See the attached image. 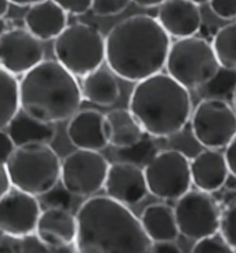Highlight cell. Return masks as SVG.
<instances>
[{"instance_id": "f35d334b", "label": "cell", "mask_w": 236, "mask_h": 253, "mask_svg": "<svg viewBox=\"0 0 236 253\" xmlns=\"http://www.w3.org/2000/svg\"><path fill=\"white\" fill-rule=\"evenodd\" d=\"M38 1H41V0H10L11 4H15V6H21V7H29L38 3Z\"/></svg>"}, {"instance_id": "d590c367", "label": "cell", "mask_w": 236, "mask_h": 253, "mask_svg": "<svg viewBox=\"0 0 236 253\" xmlns=\"http://www.w3.org/2000/svg\"><path fill=\"white\" fill-rule=\"evenodd\" d=\"M151 253H182V251L176 244V241H164V242H154Z\"/></svg>"}, {"instance_id": "30bf717a", "label": "cell", "mask_w": 236, "mask_h": 253, "mask_svg": "<svg viewBox=\"0 0 236 253\" xmlns=\"http://www.w3.org/2000/svg\"><path fill=\"white\" fill-rule=\"evenodd\" d=\"M109 165L98 151L76 150L61 162V183L69 194L91 198L104 188Z\"/></svg>"}, {"instance_id": "d6a6232c", "label": "cell", "mask_w": 236, "mask_h": 253, "mask_svg": "<svg viewBox=\"0 0 236 253\" xmlns=\"http://www.w3.org/2000/svg\"><path fill=\"white\" fill-rule=\"evenodd\" d=\"M55 3L68 14L81 15L91 10L93 0H54Z\"/></svg>"}, {"instance_id": "ab89813d", "label": "cell", "mask_w": 236, "mask_h": 253, "mask_svg": "<svg viewBox=\"0 0 236 253\" xmlns=\"http://www.w3.org/2000/svg\"><path fill=\"white\" fill-rule=\"evenodd\" d=\"M228 191H236V177L230 174L227 181H225V185H224Z\"/></svg>"}, {"instance_id": "ac0fdd59", "label": "cell", "mask_w": 236, "mask_h": 253, "mask_svg": "<svg viewBox=\"0 0 236 253\" xmlns=\"http://www.w3.org/2000/svg\"><path fill=\"white\" fill-rule=\"evenodd\" d=\"M24 24L40 42L54 41L68 27V13L54 0H41L29 6L24 15Z\"/></svg>"}, {"instance_id": "7402d4cb", "label": "cell", "mask_w": 236, "mask_h": 253, "mask_svg": "<svg viewBox=\"0 0 236 253\" xmlns=\"http://www.w3.org/2000/svg\"><path fill=\"white\" fill-rule=\"evenodd\" d=\"M105 127L108 143L119 150L133 147L145 136V131L134 115L130 110L123 108L109 111L105 115Z\"/></svg>"}, {"instance_id": "3957f363", "label": "cell", "mask_w": 236, "mask_h": 253, "mask_svg": "<svg viewBox=\"0 0 236 253\" xmlns=\"http://www.w3.org/2000/svg\"><path fill=\"white\" fill-rule=\"evenodd\" d=\"M128 110L145 134L155 138H166L182 131L194 112L189 90L164 72L135 84Z\"/></svg>"}, {"instance_id": "6da1fadb", "label": "cell", "mask_w": 236, "mask_h": 253, "mask_svg": "<svg viewBox=\"0 0 236 253\" xmlns=\"http://www.w3.org/2000/svg\"><path fill=\"white\" fill-rule=\"evenodd\" d=\"M171 41L148 14H135L118 22L105 36L108 68L127 82H141L166 67Z\"/></svg>"}, {"instance_id": "9c48e42d", "label": "cell", "mask_w": 236, "mask_h": 253, "mask_svg": "<svg viewBox=\"0 0 236 253\" xmlns=\"http://www.w3.org/2000/svg\"><path fill=\"white\" fill-rule=\"evenodd\" d=\"M189 122L196 141L204 148H225L236 136V111L224 98L200 100Z\"/></svg>"}, {"instance_id": "9a60e30c", "label": "cell", "mask_w": 236, "mask_h": 253, "mask_svg": "<svg viewBox=\"0 0 236 253\" xmlns=\"http://www.w3.org/2000/svg\"><path fill=\"white\" fill-rule=\"evenodd\" d=\"M76 233V214L62 206H51L41 211L35 237L46 247L62 249L74 247Z\"/></svg>"}, {"instance_id": "277c9868", "label": "cell", "mask_w": 236, "mask_h": 253, "mask_svg": "<svg viewBox=\"0 0 236 253\" xmlns=\"http://www.w3.org/2000/svg\"><path fill=\"white\" fill-rule=\"evenodd\" d=\"M80 83L57 60H44L22 76L20 108L47 124L64 122L79 112Z\"/></svg>"}, {"instance_id": "8d00e7d4", "label": "cell", "mask_w": 236, "mask_h": 253, "mask_svg": "<svg viewBox=\"0 0 236 253\" xmlns=\"http://www.w3.org/2000/svg\"><path fill=\"white\" fill-rule=\"evenodd\" d=\"M11 187H13V185H11V181H10V177H8L6 165L0 164V198H1L6 192L10 191Z\"/></svg>"}, {"instance_id": "e0dca14e", "label": "cell", "mask_w": 236, "mask_h": 253, "mask_svg": "<svg viewBox=\"0 0 236 253\" xmlns=\"http://www.w3.org/2000/svg\"><path fill=\"white\" fill-rule=\"evenodd\" d=\"M69 141L78 150L100 151L108 145L105 115L94 110L79 111L69 119L67 127Z\"/></svg>"}, {"instance_id": "f1b7e54d", "label": "cell", "mask_w": 236, "mask_h": 253, "mask_svg": "<svg viewBox=\"0 0 236 253\" xmlns=\"http://www.w3.org/2000/svg\"><path fill=\"white\" fill-rule=\"evenodd\" d=\"M191 253H236V251L218 233L196 241Z\"/></svg>"}, {"instance_id": "1f68e13d", "label": "cell", "mask_w": 236, "mask_h": 253, "mask_svg": "<svg viewBox=\"0 0 236 253\" xmlns=\"http://www.w3.org/2000/svg\"><path fill=\"white\" fill-rule=\"evenodd\" d=\"M209 6L218 18L225 21L236 20V0H210Z\"/></svg>"}, {"instance_id": "ba28073f", "label": "cell", "mask_w": 236, "mask_h": 253, "mask_svg": "<svg viewBox=\"0 0 236 253\" xmlns=\"http://www.w3.org/2000/svg\"><path fill=\"white\" fill-rule=\"evenodd\" d=\"M149 194L177 201L191 190V159L182 151H157L144 166Z\"/></svg>"}, {"instance_id": "e575fe53", "label": "cell", "mask_w": 236, "mask_h": 253, "mask_svg": "<svg viewBox=\"0 0 236 253\" xmlns=\"http://www.w3.org/2000/svg\"><path fill=\"white\" fill-rule=\"evenodd\" d=\"M224 155H225V161H227V165H228L230 173L236 177V136L225 147V154Z\"/></svg>"}, {"instance_id": "2e32d148", "label": "cell", "mask_w": 236, "mask_h": 253, "mask_svg": "<svg viewBox=\"0 0 236 253\" xmlns=\"http://www.w3.org/2000/svg\"><path fill=\"white\" fill-rule=\"evenodd\" d=\"M156 20L170 38L195 36L203 24L200 6L189 0H166L159 6Z\"/></svg>"}, {"instance_id": "74e56055", "label": "cell", "mask_w": 236, "mask_h": 253, "mask_svg": "<svg viewBox=\"0 0 236 253\" xmlns=\"http://www.w3.org/2000/svg\"><path fill=\"white\" fill-rule=\"evenodd\" d=\"M131 1L142 8H152V7H159L166 0H131Z\"/></svg>"}, {"instance_id": "7a4b0ae2", "label": "cell", "mask_w": 236, "mask_h": 253, "mask_svg": "<svg viewBox=\"0 0 236 253\" xmlns=\"http://www.w3.org/2000/svg\"><path fill=\"white\" fill-rule=\"evenodd\" d=\"M76 253H151L152 241L126 205L94 195L76 213Z\"/></svg>"}, {"instance_id": "d6986e66", "label": "cell", "mask_w": 236, "mask_h": 253, "mask_svg": "<svg viewBox=\"0 0 236 253\" xmlns=\"http://www.w3.org/2000/svg\"><path fill=\"white\" fill-rule=\"evenodd\" d=\"M230 174L225 155L218 150L206 148L191 161L192 184L203 192L220 191Z\"/></svg>"}, {"instance_id": "cb8c5ba5", "label": "cell", "mask_w": 236, "mask_h": 253, "mask_svg": "<svg viewBox=\"0 0 236 253\" xmlns=\"http://www.w3.org/2000/svg\"><path fill=\"white\" fill-rule=\"evenodd\" d=\"M20 111V82L0 67V130L7 129Z\"/></svg>"}, {"instance_id": "5b68a950", "label": "cell", "mask_w": 236, "mask_h": 253, "mask_svg": "<svg viewBox=\"0 0 236 253\" xmlns=\"http://www.w3.org/2000/svg\"><path fill=\"white\" fill-rule=\"evenodd\" d=\"M61 162L50 144H28L15 147L6 169L13 187L41 197L61 180Z\"/></svg>"}, {"instance_id": "7c38bea8", "label": "cell", "mask_w": 236, "mask_h": 253, "mask_svg": "<svg viewBox=\"0 0 236 253\" xmlns=\"http://www.w3.org/2000/svg\"><path fill=\"white\" fill-rule=\"evenodd\" d=\"M44 61V48L27 28H13L0 36V67L11 75H25Z\"/></svg>"}, {"instance_id": "b9f144b4", "label": "cell", "mask_w": 236, "mask_h": 253, "mask_svg": "<svg viewBox=\"0 0 236 253\" xmlns=\"http://www.w3.org/2000/svg\"><path fill=\"white\" fill-rule=\"evenodd\" d=\"M7 31H8V28H7V22L4 18H0V36L3 34H6Z\"/></svg>"}, {"instance_id": "d4e9b609", "label": "cell", "mask_w": 236, "mask_h": 253, "mask_svg": "<svg viewBox=\"0 0 236 253\" xmlns=\"http://www.w3.org/2000/svg\"><path fill=\"white\" fill-rule=\"evenodd\" d=\"M211 46L221 68L236 72V21H232L217 31Z\"/></svg>"}, {"instance_id": "f546056e", "label": "cell", "mask_w": 236, "mask_h": 253, "mask_svg": "<svg viewBox=\"0 0 236 253\" xmlns=\"http://www.w3.org/2000/svg\"><path fill=\"white\" fill-rule=\"evenodd\" d=\"M218 233L236 251V199L230 202L228 206L221 212Z\"/></svg>"}, {"instance_id": "83f0119b", "label": "cell", "mask_w": 236, "mask_h": 253, "mask_svg": "<svg viewBox=\"0 0 236 253\" xmlns=\"http://www.w3.org/2000/svg\"><path fill=\"white\" fill-rule=\"evenodd\" d=\"M151 137V136H149ZM145 137L142 138L140 143H137L133 147H128V148H121L120 150V157L123 158L121 161L124 162H131V164L138 165L142 162H147L148 164L151 161V158L155 155L156 152V145L154 143L152 138Z\"/></svg>"}, {"instance_id": "ffe728a7", "label": "cell", "mask_w": 236, "mask_h": 253, "mask_svg": "<svg viewBox=\"0 0 236 253\" xmlns=\"http://www.w3.org/2000/svg\"><path fill=\"white\" fill-rule=\"evenodd\" d=\"M7 133L14 145L21 147L28 144H50L54 140L57 130L54 124L35 119L20 108L7 126Z\"/></svg>"}, {"instance_id": "ee69618b", "label": "cell", "mask_w": 236, "mask_h": 253, "mask_svg": "<svg viewBox=\"0 0 236 253\" xmlns=\"http://www.w3.org/2000/svg\"><path fill=\"white\" fill-rule=\"evenodd\" d=\"M232 107L236 111V86L235 89H234V93H232Z\"/></svg>"}, {"instance_id": "60d3db41", "label": "cell", "mask_w": 236, "mask_h": 253, "mask_svg": "<svg viewBox=\"0 0 236 253\" xmlns=\"http://www.w3.org/2000/svg\"><path fill=\"white\" fill-rule=\"evenodd\" d=\"M10 4V0H0V18H4V15L8 13Z\"/></svg>"}, {"instance_id": "44dd1931", "label": "cell", "mask_w": 236, "mask_h": 253, "mask_svg": "<svg viewBox=\"0 0 236 253\" xmlns=\"http://www.w3.org/2000/svg\"><path fill=\"white\" fill-rule=\"evenodd\" d=\"M142 228L152 242L176 241L180 235L174 208L166 204H151L140 216Z\"/></svg>"}, {"instance_id": "8992f818", "label": "cell", "mask_w": 236, "mask_h": 253, "mask_svg": "<svg viewBox=\"0 0 236 253\" xmlns=\"http://www.w3.org/2000/svg\"><path fill=\"white\" fill-rule=\"evenodd\" d=\"M166 69L173 79L188 90L202 89L220 72L221 65L206 38H184L171 43Z\"/></svg>"}, {"instance_id": "836d02e7", "label": "cell", "mask_w": 236, "mask_h": 253, "mask_svg": "<svg viewBox=\"0 0 236 253\" xmlns=\"http://www.w3.org/2000/svg\"><path fill=\"white\" fill-rule=\"evenodd\" d=\"M14 150H15V145L8 136V133L0 130V164L6 165L7 161L13 155Z\"/></svg>"}, {"instance_id": "8fae6325", "label": "cell", "mask_w": 236, "mask_h": 253, "mask_svg": "<svg viewBox=\"0 0 236 253\" xmlns=\"http://www.w3.org/2000/svg\"><path fill=\"white\" fill-rule=\"evenodd\" d=\"M177 226L181 235L199 241L218 234L221 211L214 197L200 190H189L174 206Z\"/></svg>"}, {"instance_id": "484cf974", "label": "cell", "mask_w": 236, "mask_h": 253, "mask_svg": "<svg viewBox=\"0 0 236 253\" xmlns=\"http://www.w3.org/2000/svg\"><path fill=\"white\" fill-rule=\"evenodd\" d=\"M0 253H76L74 247L53 249L43 245L39 240L31 235L25 238H15L10 235H3L0 238Z\"/></svg>"}, {"instance_id": "5bb4252c", "label": "cell", "mask_w": 236, "mask_h": 253, "mask_svg": "<svg viewBox=\"0 0 236 253\" xmlns=\"http://www.w3.org/2000/svg\"><path fill=\"white\" fill-rule=\"evenodd\" d=\"M104 190L107 197L126 206L140 204L149 194L144 169L124 161L109 165Z\"/></svg>"}, {"instance_id": "4fadbf2b", "label": "cell", "mask_w": 236, "mask_h": 253, "mask_svg": "<svg viewBox=\"0 0 236 253\" xmlns=\"http://www.w3.org/2000/svg\"><path fill=\"white\" fill-rule=\"evenodd\" d=\"M40 213L36 197L11 187L0 198V233L15 238L35 235Z\"/></svg>"}, {"instance_id": "52a82bcc", "label": "cell", "mask_w": 236, "mask_h": 253, "mask_svg": "<svg viewBox=\"0 0 236 253\" xmlns=\"http://www.w3.org/2000/svg\"><path fill=\"white\" fill-rule=\"evenodd\" d=\"M55 60L76 78H84L105 61V38L93 25H68L53 44Z\"/></svg>"}, {"instance_id": "7bdbcfd3", "label": "cell", "mask_w": 236, "mask_h": 253, "mask_svg": "<svg viewBox=\"0 0 236 253\" xmlns=\"http://www.w3.org/2000/svg\"><path fill=\"white\" fill-rule=\"evenodd\" d=\"M189 1H194V3H195V4H197V6H203V4L209 3L210 0H189Z\"/></svg>"}, {"instance_id": "603a6c76", "label": "cell", "mask_w": 236, "mask_h": 253, "mask_svg": "<svg viewBox=\"0 0 236 253\" xmlns=\"http://www.w3.org/2000/svg\"><path fill=\"white\" fill-rule=\"evenodd\" d=\"M81 96L100 107H111L120 97V86L116 75L109 68H98L83 78Z\"/></svg>"}, {"instance_id": "4316f807", "label": "cell", "mask_w": 236, "mask_h": 253, "mask_svg": "<svg viewBox=\"0 0 236 253\" xmlns=\"http://www.w3.org/2000/svg\"><path fill=\"white\" fill-rule=\"evenodd\" d=\"M235 86L236 72L221 68L216 78L211 82L207 83L206 86H203L202 90H204L206 94H209V97L227 100V96H232Z\"/></svg>"}, {"instance_id": "4dcf8cb0", "label": "cell", "mask_w": 236, "mask_h": 253, "mask_svg": "<svg viewBox=\"0 0 236 253\" xmlns=\"http://www.w3.org/2000/svg\"><path fill=\"white\" fill-rule=\"evenodd\" d=\"M131 0H93L91 10L98 17H112L123 13Z\"/></svg>"}]
</instances>
